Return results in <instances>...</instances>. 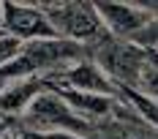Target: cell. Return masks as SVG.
I'll list each match as a JSON object with an SVG mask.
<instances>
[{"label": "cell", "instance_id": "obj_1", "mask_svg": "<svg viewBox=\"0 0 158 139\" xmlns=\"http://www.w3.org/2000/svg\"><path fill=\"white\" fill-rule=\"evenodd\" d=\"M153 57L156 55L144 52L142 46H136L134 41L112 38V36L98 38L93 46V63L117 87H126V90H136L139 87V79H142L144 68L153 63Z\"/></svg>", "mask_w": 158, "mask_h": 139}, {"label": "cell", "instance_id": "obj_2", "mask_svg": "<svg viewBox=\"0 0 158 139\" xmlns=\"http://www.w3.org/2000/svg\"><path fill=\"white\" fill-rule=\"evenodd\" d=\"M38 6L47 14L57 38L85 46V44H95L98 38L106 36L101 19L95 14V6H90V3H52V6L38 3Z\"/></svg>", "mask_w": 158, "mask_h": 139}, {"label": "cell", "instance_id": "obj_3", "mask_svg": "<svg viewBox=\"0 0 158 139\" xmlns=\"http://www.w3.org/2000/svg\"><path fill=\"white\" fill-rule=\"evenodd\" d=\"M22 123H25V131H41V134L44 131H71V134L90 137L87 131H93V125L85 123L82 117H77L74 109L52 87L47 93H41L27 107V112L22 115Z\"/></svg>", "mask_w": 158, "mask_h": 139}, {"label": "cell", "instance_id": "obj_4", "mask_svg": "<svg viewBox=\"0 0 158 139\" xmlns=\"http://www.w3.org/2000/svg\"><path fill=\"white\" fill-rule=\"evenodd\" d=\"M93 6L106 36L126 41H131L144 25H150L158 16L150 6H131V3H93Z\"/></svg>", "mask_w": 158, "mask_h": 139}, {"label": "cell", "instance_id": "obj_5", "mask_svg": "<svg viewBox=\"0 0 158 139\" xmlns=\"http://www.w3.org/2000/svg\"><path fill=\"white\" fill-rule=\"evenodd\" d=\"M3 30L11 38L30 44V41H44V38H57L47 14L41 6H19V3H3Z\"/></svg>", "mask_w": 158, "mask_h": 139}, {"label": "cell", "instance_id": "obj_6", "mask_svg": "<svg viewBox=\"0 0 158 139\" xmlns=\"http://www.w3.org/2000/svg\"><path fill=\"white\" fill-rule=\"evenodd\" d=\"M47 82L52 87H68V90H82V93H95V95H112L117 98V85L112 82L98 65L93 63V57L68 65L63 71L47 77Z\"/></svg>", "mask_w": 158, "mask_h": 139}, {"label": "cell", "instance_id": "obj_7", "mask_svg": "<svg viewBox=\"0 0 158 139\" xmlns=\"http://www.w3.org/2000/svg\"><path fill=\"white\" fill-rule=\"evenodd\" d=\"M63 98L68 107L74 109V115L82 117L85 123H90L95 128V120H104V117H112L120 101L112 98V95H95V93H82V90H68V87H52Z\"/></svg>", "mask_w": 158, "mask_h": 139}, {"label": "cell", "instance_id": "obj_8", "mask_svg": "<svg viewBox=\"0 0 158 139\" xmlns=\"http://www.w3.org/2000/svg\"><path fill=\"white\" fill-rule=\"evenodd\" d=\"M49 87L52 85H49L47 79H41V77L16 79L11 85H6L0 90V115L3 117H22L27 112V107H30L41 93H47Z\"/></svg>", "mask_w": 158, "mask_h": 139}, {"label": "cell", "instance_id": "obj_9", "mask_svg": "<svg viewBox=\"0 0 158 139\" xmlns=\"http://www.w3.org/2000/svg\"><path fill=\"white\" fill-rule=\"evenodd\" d=\"M136 90L142 93V95H147V98H153V101H158V55L153 57V63L144 68L142 79H139V87Z\"/></svg>", "mask_w": 158, "mask_h": 139}, {"label": "cell", "instance_id": "obj_10", "mask_svg": "<svg viewBox=\"0 0 158 139\" xmlns=\"http://www.w3.org/2000/svg\"><path fill=\"white\" fill-rule=\"evenodd\" d=\"M22 46H25L22 41L11 38L8 33H3V36H0V68H3L6 63H11V60H14L16 55L22 52Z\"/></svg>", "mask_w": 158, "mask_h": 139}, {"label": "cell", "instance_id": "obj_11", "mask_svg": "<svg viewBox=\"0 0 158 139\" xmlns=\"http://www.w3.org/2000/svg\"><path fill=\"white\" fill-rule=\"evenodd\" d=\"M0 27H3V3H0Z\"/></svg>", "mask_w": 158, "mask_h": 139}]
</instances>
